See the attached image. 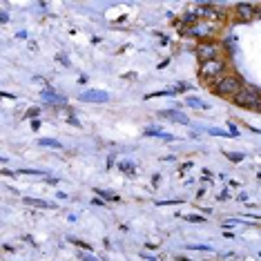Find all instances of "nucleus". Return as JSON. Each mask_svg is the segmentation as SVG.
Here are the masks:
<instances>
[{"label": "nucleus", "mask_w": 261, "mask_h": 261, "mask_svg": "<svg viewBox=\"0 0 261 261\" xmlns=\"http://www.w3.org/2000/svg\"><path fill=\"white\" fill-rule=\"evenodd\" d=\"M190 250H212L210 246H203V244H197V246H190Z\"/></svg>", "instance_id": "nucleus-19"}, {"label": "nucleus", "mask_w": 261, "mask_h": 261, "mask_svg": "<svg viewBox=\"0 0 261 261\" xmlns=\"http://www.w3.org/2000/svg\"><path fill=\"white\" fill-rule=\"evenodd\" d=\"M259 16H261V13H259Z\"/></svg>", "instance_id": "nucleus-23"}, {"label": "nucleus", "mask_w": 261, "mask_h": 261, "mask_svg": "<svg viewBox=\"0 0 261 261\" xmlns=\"http://www.w3.org/2000/svg\"><path fill=\"white\" fill-rule=\"evenodd\" d=\"M228 132H230L232 136H237V134H239V130H237V127L232 125V123H228Z\"/></svg>", "instance_id": "nucleus-20"}, {"label": "nucleus", "mask_w": 261, "mask_h": 261, "mask_svg": "<svg viewBox=\"0 0 261 261\" xmlns=\"http://www.w3.org/2000/svg\"><path fill=\"white\" fill-rule=\"evenodd\" d=\"M226 156L232 161V163H241V161L246 159V156L241 154V152H226Z\"/></svg>", "instance_id": "nucleus-15"}, {"label": "nucleus", "mask_w": 261, "mask_h": 261, "mask_svg": "<svg viewBox=\"0 0 261 261\" xmlns=\"http://www.w3.org/2000/svg\"><path fill=\"white\" fill-rule=\"evenodd\" d=\"M186 105H190V107H194V110H206V103L201 101V98H197V96H190L188 101H186Z\"/></svg>", "instance_id": "nucleus-12"}, {"label": "nucleus", "mask_w": 261, "mask_h": 261, "mask_svg": "<svg viewBox=\"0 0 261 261\" xmlns=\"http://www.w3.org/2000/svg\"><path fill=\"white\" fill-rule=\"evenodd\" d=\"M241 89H244V80H241L237 74H226L224 80L215 87V94L221 98H232V101H235V96L241 92Z\"/></svg>", "instance_id": "nucleus-2"}, {"label": "nucleus", "mask_w": 261, "mask_h": 261, "mask_svg": "<svg viewBox=\"0 0 261 261\" xmlns=\"http://www.w3.org/2000/svg\"><path fill=\"white\" fill-rule=\"evenodd\" d=\"M199 76H201L203 83L217 87L226 76V60L224 58H215V60H206V63H201V67H199Z\"/></svg>", "instance_id": "nucleus-1"}, {"label": "nucleus", "mask_w": 261, "mask_h": 261, "mask_svg": "<svg viewBox=\"0 0 261 261\" xmlns=\"http://www.w3.org/2000/svg\"><path fill=\"white\" fill-rule=\"evenodd\" d=\"M235 103L239 107H250V110H261V92L253 85H244L239 94L235 96Z\"/></svg>", "instance_id": "nucleus-3"}, {"label": "nucleus", "mask_w": 261, "mask_h": 261, "mask_svg": "<svg viewBox=\"0 0 261 261\" xmlns=\"http://www.w3.org/2000/svg\"><path fill=\"white\" fill-rule=\"evenodd\" d=\"M69 123H72V125H76V127H80V123H78V118H76V116L69 118Z\"/></svg>", "instance_id": "nucleus-22"}, {"label": "nucleus", "mask_w": 261, "mask_h": 261, "mask_svg": "<svg viewBox=\"0 0 261 261\" xmlns=\"http://www.w3.org/2000/svg\"><path fill=\"white\" fill-rule=\"evenodd\" d=\"M20 174H34L36 177V174H45V172H42V170H29L27 168V170H20Z\"/></svg>", "instance_id": "nucleus-18"}, {"label": "nucleus", "mask_w": 261, "mask_h": 261, "mask_svg": "<svg viewBox=\"0 0 261 261\" xmlns=\"http://www.w3.org/2000/svg\"><path fill=\"white\" fill-rule=\"evenodd\" d=\"M159 116L170 118V121H174V123H181V125H190V118L181 110H163V112H159Z\"/></svg>", "instance_id": "nucleus-7"}, {"label": "nucleus", "mask_w": 261, "mask_h": 261, "mask_svg": "<svg viewBox=\"0 0 261 261\" xmlns=\"http://www.w3.org/2000/svg\"><path fill=\"white\" fill-rule=\"evenodd\" d=\"M197 56L201 63L221 58V45H217V42H201V45L197 47Z\"/></svg>", "instance_id": "nucleus-5"}, {"label": "nucleus", "mask_w": 261, "mask_h": 261, "mask_svg": "<svg viewBox=\"0 0 261 261\" xmlns=\"http://www.w3.org/2000/svg\"><path fill=\"white\" fill-rule=\"evenodd\" d=\"M255 11H257V7H255L253 2H239L237 4V16H239L241 20H250V18L255 16Z\"/></svg>", "instance_id": "nucleus-8"}, {"label": "nucleus", "mask_w": 261, "mask_h": 261, "mask_svg": "<svg viewBox=\"0 0 261 261\" xmlns=\"http://www.w3.org/2000/svg\"><path fill=\"white\" fill-rule=\"evenodd\" d=\"M219 29V25L212 20H199L197 25L183 27V34L186 36H194V38H212Z\"/></svg>", "instance_id": "nucleus-4"}, {"label": "nucleus", "mask_w": 261, "mask_h": 261, "mask_svg": "<svg viewBox=\"0 0 261 261\" xmlns=\"http://www.w3.org/2000/svg\"><path fill=\"white\" fill-rule=\"evenodd\" d=\"M25 203H27V206H34V208H51V203L42 201V199H31V197H27Z\"/></svg>", "instance_id": "nucleus-13"}, {"label": "nucleus", "mask_w": 261, "mask_h": 261, "mask_svg": "<svg viewBox=\"0 0 261 261\" xmlns=\"http://www.w3.org/2000/svg\"><path fill=\"white\" fill-rule=\"evenodd\" d=\"M145 136H159V139H163V141H174V136L163 132L161 127H148V130H145Z\"/></svg>", "instance_id": "nucleus-10"}, {"label": "nucleus", "mask_w": 261, "mask_h": 261, "mask_svg": "<svg viewBox=\"0 0 261 261\" xmlns=\"http://www.w3.org/2000/svg\"><path fill=\"white\" fill-rule=\"evenodd\" d=\"M78 101L83 103H107L110 101V94L101 92V89H85L78 94Z\"/></svg>", "instance_id": "nucleus-6"}, {"label": "nucleus", "mask_w": 261, "mask_h": 261, "mask_svg": "<svg viewBox=\"0 0 261 261\" xmlns=\"http://www.w3.org/2000/svg\"><path fill=\"white\" fill-rule=\"evenodd\" d=\"M80 259H83V261H98L96 257H92V255H87V253H83V255H80Z\"/></svg>", "instance_id": "nucleus-21"}, {"label": "nucleus", "mask_w": 261, "mask_h": 261, "mask_svg": "<svg viewBox=\"0 0 261 261\" xmlns=\"http://www.w3.org/2000/svg\"><path fill=\"white\" fill-rule=\"evenodd\" d=\"M96 194L101 199H107V201H118V197L114 192H107V190H96Z\"/></svg>", "instance_id": "nucleus-14"}, {"label": "nucleus", "mask_w": 261, "mask_h": 261, "mask_svg": "<svg viewBox=\"0 0 261 261\" xmlns=\"http://www.w3.org/2000/svg\"><path fill=\"white\" fill-rule=\"evenodd\" d=\"M208 132H210V134H215V136H230V132H228V130H219V127H210Z\"/></svg>", "instance_id": "nucleus-17"}, {"label": "nucleus", "mask_w": 261, "mask_h": 261, "mask_svg": "<svg viewBox=\"0 0 261 261\" xmlns=\"http://www.w3.org/2000/svg\"><path fill=\"white\" fill-rule=\"evenodd\" d=\"M118 168H121L123 172H127V174H134V165L127 163V161H118Z\"/></svg>", "instance_id": "nucleus-16"}, {"label": "nucleus", "mask_w": 261, "mask_h": 261, "mask_svg": "<svg viewBox=\"0 0 261 261\" xmlns=\"http://www.w3.org/2000/svg\"><path fill=\"white\" fill-rule=\"evenodd\" d=\"M42 101H45V103H51V105H56V107L65 105V96H58L54 89H42Z\"/></svg>", "instance_id": "nucleus-9"}, {"label": "nucleus", "mask_w": 261, "mask_h": 261, "mask_svg": "<svg viewBox=\"0 0 261 261\" xmlns=\"http://www.w3.org/2000/svg\"><path fill=\"white\" fill-rule=\"evenodd\" d=\"M40 148H54V150H63V143L60 141H54V139H40L38 141Z\"/></svg>", "instance_id": "nucleus-11"}]
</instances>
